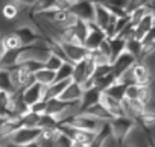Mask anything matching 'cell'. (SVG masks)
<instances>
[{
	"label": "cell",
	"mask_w": 155,
	"mask_h": 147,
	"mask_svg": "<svg viewBox=\"0 0 155 147\" xmlns=\"http://www.w3.org/2000/svg\"><path fill=\"white\" fill-rule=\"evenodd\" d=\"M82 114H87L88 117H93V118H96V120H99V121H102V123H110L113 118H111V115L102 108V105L101 103H97V105H93L91 108H88L87 111H84Z\"/></svg>",
	"instance_id": "cell-18"
},
{
	"label": "cell",
	"mask_w": 155,
	"mask_h": 147,
	"mask_svg": "<svg viewBox=\"0 0 155 147\" xmlns=\"http://www.w3.org/2000/svg\"><path fill=\"white\" fill-rule=\"evenodd\" d=\"M40 120L41 117L34 114V112H28L21 117V127H28V129H40Z\"/></svg>",
	"instance_id": "cell-24"
},
{
	"label": "cell",
	"mask_w": 155,
	"mask_h": 147,
	"mask_svg": "<svg viewBox=\"0 0 155 147\" xmlns=\"http://www.w3.org/2000/svg\"><path fill=\"white\" fill-rule=\"evenodd\" d=\"M110 126H111V132H113V136L120 142L123 144V141L128 138V135L137 127V123L128 117H120V118H114L110 121Z\"/></svg>",
	"instance_id": "cell-2"
},
{
	"label": "cell",
	"mask_w": 155,
	"mask_h": 147,
	"mask_svg": "<svg viewBox=\"0 0 155 147\" xmlns=\"http://www.w3.org/2000/svg\"><path fill=\"white\" fill-rule=\"evenodd\" d=\"M2 44L5 47V52H18V50L23 49V44H21V41H20V38L17 37L15 32L6 34L2 38Z\"/></svg>",
	"instance_id": "cell-17"
},
{
	"label": "cell",
	"mask_w": 155,
	"mask_h": 147,
	"mask_svg": "<svg viewBox=\"0 0 155 147\" xmlns=\"http://www.w3.org/2000/svg\"><path fill=\"white\" fill-rule=\"evenodd\" d=\"M25 147H41V145H40V142L37 141V142H32V144H28V145H25Z\"/></svg>",
	"instance_id": "cell-31"
},
{
	"label": "cell",
	"mask_w": 155,
	"mask_h": 147,
	"mask_svg": "<svg viewBox=\"0 0 155 147\" xmlns=\"http://www.w3.org/2000/svg\"><path fill=\"white\" fill-rule=\"evenodd\" d=\"M52 144H53V147H71V139H68L65 135H62V133L59 132L58 138H56Z\"/></svg>",
	"instance_id": "cell-28"
},
{
	"label": "cell",
	"mask_w": 155,
	"mask_h": 147,
	"mask_svg": "<svg viewBox=\"0 0 155 147\" xmlns=\"http://www.w3.org/2000/svg\"><path fill=\"white\" fill-rule=\"evenodd\" d=\"M116 17H113L110 14V11L102 5V2H94V18H93V24L97 26L99 29H107L110 24L116 23Z\"/></svg>",
	"instance_id": "cell-8"
},
{
	"label": "cell",
	"mask_w": 155,
	"mask_h": 147,
	"mask_svg": "<svg viewBox=\"0 0 155 147\" xmlns=\"http://www.w3.org/2000/svg\"><path fill=\"white\" fill-rule=\"evenodd\" d=\"M9 141L20 145V147H25L28 144H32V142H37L38 138H40V129H28V127H20L17 130H14L9 136Z\"/></svg>",
	"instance_id": "cell-5"
},
{
	"label": "cell",
	"mask_w": 155,
	"mask_h": 147,
	"mask_svg": "<svg viewBox=\"0 0 155 147\" xmlns=\"http://www.w3.org/2000/svg\"><path fill=\"white\" fill-rule=\"evenodd\" d=\"M64 124H68V126H71L76 130H85V132H93V133H97L99 129L104 126L102 121H99V120H96L93 117H88L87 114L76 115V117H73L71 120H68Z\"/></svg>",
	"instance_id": "cell-3"
},
{
	"label": "cell",
	"mask_w": 155,
	"mask_h": 147,
	"mask_svg": "<svg viewBox=\"0 0 155 147\" xmlns=\"http://www.w3.org/2000/svg\"><path fill=\"white\" fill-rule=\"evenodd\" d=\"M61 46H62V50H64L67 62H70L73 65L84 61L88 56V52L85 50L84 46H78V44H61Z\"/></svg>",
	"instance_id": "cell-9"
},
{
	"label": "cell",
	"mask_w": 155,
	"mask_h": 147,
	"mask_svg": "<svg viewBox=\"0 0 155 147\" xmlns=\"http://www.w3.org/2000/svg\"><path fill=\"white\" fill-rule=\"evenodd\" d=\"M0 91L2 93H14L12 84H11V75H9V70L0 67Z\"/></svg>",
	"instance_id": "cell-23"
},
{
	"label": "cell",
	"mask_w": 155,
	"mask_h": 147,
	"mask_svg": "<svg viewBox=\"0 0 155 147\" xmlns=\"http://www.w3.org/2000/svg\"><path fill=\"white\" fill-rule=\"evenodd\" d=\"M146 5H147V8L152 11V14H153V17H155V2H146Z\"/></svg>",
	"instance_id": "cell-30"
},
{
	"label": "cell",
	"mask_w": 155,
	"mask_h": 147,
	"mask_svg": "<svg viewBox=\"0 0 155 147\" xmlns=\"http://www.w3.org/2000/svg\"><path fill=\"white\" fill-rule=\"evenodd\" d=\"M129 79L132 85H138V87H150L152 82V71L149 68V65L146 62H140L137 61L132 68L129 70Z\"/></svg>",
	"instance_id": "cell-1"
},
{
	"label": "cell",
	"mask_w": 155,
	"mask_h": 147,
	"mask_svg": "<svg viewBox=\"0 0 155 147\" xmlns=\"http://www.w3.org/2000/svg\"><path fill=\"white\" fill-rule=\"evenodd\" d=\"M73 76V64L62 62V65L55 71V82H67L71 81Z\"/></svg>",
	"instance_id": "cell-20"
},
{
	"label": "cell",
	"mask_w": 155,
	"mask_h": 147,
	"mask_svg": "<svg viewBox=\"0 0 155 147\" xmlns=\"http://www.w3.org/2000/svg\"><path fill=\"white\" fill-rule=\"evenodd\" d=\"M0 14H2V18L5 21L15 23L17 18L20 17V5H18V2H6V3H3L2 9H0Z\"/></svg>",
	"instance_id": "cell-14"
},
{
	"label": "cell",
	"mask_w": 155,
	"mask_h": 147,
	"mask_svg": "<svg viewBox=\"0 0 155 147\" xmlns=\"http://www.w3.org/2000/svg\"><path fill=\"white\" fill-rule=\"evenodd\" d=\"M141 43H155V26L146 34V37L143 38Z\"/></svg>",
	"instance_id": "cell-29"
},
{
	"label": "cell",
	"mask_w": 155,
	"mask_h": 147,
	"mask_svg": "<svg viewBox=\"0 0 155 147\" xmlns=\"http://www.w3.org/2000/svg\"><path fill=\"white\" fill-rule=\"evenodd\" d=\"M84 96V91H82V87L76 82H70L65 90L62 91V94L59 96V100L64 102V103H74V102H81Z\"/></svg>",
	"instance_id": "cell-12"
},
{
	"label": "cell",
	"mask_w": 155,
	"mask_h": 147,
	"mask_svg": "<svg viewBox=\"0 0 155 147\" xmlns=\"http://www.w3.org/2000/svg\"><path fill=\"white\" fill-rule=\"evenodd\" d=\"M62 62H64V61H61L58 56H55V55H52V53H50V55L47 56V59L44 61L43 67H44L46 70H50V71H53V73H55V71L62 65Z\"/></svg>",
	"instance_id": "cell-26"
},
{
	"label": "cell",
	"mask_w": 155,
	"mask_h": 147,
	"mask_svg": "<svg viewBox=\"0 0 155 147\" xmlns=\"http://www.w3.org/2000/svg\"><path fill=\"white\" fill-rule=\"evenodd\" d=\"M40 145H41V147H53L52 142H40Z\"/></svg>",
	"instance_id": "cell-32"
},
{
	"label": "cell",
	"mask_w": 155,
	"mask_h": 147,
	"mask_svg": "<svg viewBox=\"0 0 155 147\" xmlns=\"http://www.w3.org/2000/svg\"><path fill=\"white\" fill-rule=\"evenodd\" d=\"M99 103L102 105V108L111 115V118H120V117H125V111H123V106H122V102H117L111 97H108L107 94L102 93L101 96V100Z\"/></svg>",
	"instance_id": "cell-11"
},
{
	"label": "cell",
	"mask_w": 155,
	"mask_h": 147,
	"mask_svg": "<svg viewBox=\"0 0 155 147\" xmlns=\"http://www.w3.org/2000/svg\"><path fill=\"white\" fill-rule=\"evenodd\" d=\"M34 79L37 84L43 85V87H49L55 82V73L50 71V70H46L44 67L41 70H38L35 75H34Z\"/></svg>",
	"instance_id": "cell-19"
},
{
	"label": "cell",
	"mask_w": 155,
	"mask_h": 147,
	"mask_svg": "<svg viewBox=\"0 0 155 147\" xmlns=\"http://www.w3.org/2000/svg\"><path fill=\"white\" fill-rule=\"evenodd\" d=\"M125 50L138 61L140 59V53H141V43L137 41V40H134V38H131V40L126 41V49Z\"/></svg>",
	"instance_id": "cell-25"
},
{
	"label": "cell",
	"mask_w": 155,
	"mask_h": 147,
	"mask_svg": "<svg viewBox=\"0 0 155 147\" xmlns=\"http://www.w3.org/2000/svg\"><path fill=\"white\" fill-rule=\"evenodd\" d=\"M71 147H87V145H84V144H79V142H73V141H71Z\"/></svg>",
	"instance_id": "cell-33"
},
{
	"label": "cell",
	"mask_w": 155,
	"mask_h": 147,
	"mask_svg": "<svg viewBox=\"0 0 155 147\" xmlns=\"http://www.w3.org/2000/svg\"><path fill=\"white\" fill-rule=\"evenodd\" d=\"M70 82H71V81H67V82H53L52 85L46 87L43 100L47 102V100H52V99H59V96L62 94V91L65 90V87H67Z\"/></svg>",
	"instance_id": "cell-15"
},
{
	"label": "cell",
	"mask_w": 155,
	"mask_h": 147,
	"mask_svg": "<svg viewBox=\"0 0 155 147\" xmlns=\"http://www.w3.org/2000/svg\"><path fill=\"white\" fill-rule=\"evenodd\" d=\"M137 62V59L132 56V55H129L126 50L120 55V56H117L113 62H111V68H113V75H114V78H116V81L117 79H120L125 73H128L131 68H132V65Z\"/></svg>",
	"instance_id": "cell-6"
},
{
	"label": "cell",
	"mask_w": 155,
	"mask_h": 147,
	"mask_svg": "<svg viewBox=\"0 0 155 147\" xmlns=\"http://www.w3.org/2000/svg\"><path fill=\"white\" fill-rule=\"evenodd\" d=\"M108 44H110V50H111V62H113L117 56H120V55L125 52V49H126V41H123V40L119 38V37H114V38L108 40Z\"/></svg>",
	"instance_id": "cell-22"
},
{
	"label": "cell",
	"mask_w": 155,
	"mask_h": 147,
	"mask_svg": "<svg viewBox=\"0 0 155 147\" xmlns=\"http://www.w3.org/2000/svg\"><path fill=\"white\" fill-rule=\"evenodd\" d=\"M155 26V17H153V14L152 12H149L137 26H135V29H134V40H137V41H143V38L146 37V34L152 29Z\"/></svg>",
	"instance_id": "cell-13"
},
{
	"label": "cell",
	"mask_w": 155,
	"mask_h": 147,
	"mask_svg": "<svg viewBox=\"0 0 155 147\" xmlns=\"http://www.w3.org/2000/svg\"><path fill=\"white\" fill-rule=\"evenodd\" d=\"M105 41H107V37H105L104 30L99 29L97 26H94L93 23H90V30H88L87 38L84 40V44H82V46L85 47V50H87V52H94V50H97Z\"/></svg>",
	"instance_id": "cell-7"
},
{
	"label": "cell",
	"mask_w": 155,
	"mask_h": 147,
	"mask_svg": "<svg viewBox=\"0 0 155 147\" xmlns=\"http://www.w3.org/2000/svg\"><path fill=\"white\" fill-rule=\"evenodd\" d=\"M149 12H152V11L147 8L146 2H143V3H141V5L137 8V9H134V11H132V12L128 15V17H129V23H131V24L135 27V26H137V24H138V23H140V21H141V20H143V18H144V17L149 14Z\"/></svg>",
	"instance_id": "cell-21"
},
{
	"label": "cell",
	"mask_w": 155,
	"mask_h": 147,
	"mask_svg": "<svg viewBox=\"0 0 155 147\" xmlns=\"http://www.w3.org/2000/svg\"><path fill=\"white\" fill-rule=\"evenodd\" d=\"M29 111L31 112H34V114H37V115H46V102L44 100H41V102H37V103H34L32 106H29Z\"/></svg>",
	"instance_id": "cell-27"
},
{
	"label": "cell",
	"mask_w": 155,
	"mask_h": 147,
	"mask_svg": "<svg viewBox=\"0 0 155 147\" xmlns=\"http://www.w3.org/2000/svg\"><path fill=\"white\" fill-rule=\"evenodd\" d=\"M44 91H46V87H43V85L34 82L32 85H29L26 90L21 91V100H23L28 106H32L34 103L43 100Z\"/></svg>",
	"instance_id": "cell-10"
},
{
	"label": "cell",
	"mask_w": 155,
	"mask_h": 147,
	"mask_svg": "<svg viewBox=\"0 0 155 147\" xmlns=\"http://www.w3.org/2000/svg\"><path fill=\"white\" fill-rule=\"evenodd\" d=\"M68 11L78 20L85 21V23H93L94 2H88V0H84V2H71V6H70Z\"/></svg>",
	"instance_id": "cell-4"
},
{
	"label": "cell",
	"mask_w": 155,
	"mask_h": 147,
	"mask_svg": "<svg viewBox=\"0 0 155 147\" xmlns=\"http://www.w3.org/2000/svg\"><path fill=\"white\" fill-rule=\"evenodd\" d=\"M126 87H128V85L122 84L120 81H116L114 84H111V85L104 91V94H107L108 97H111V99H114V100H117V102H123V100H125Z\"/></svg>",
	"instance_id": "cell-16"
}]
</instances>
